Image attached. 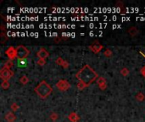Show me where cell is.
<instances>
[{
    "instance_id": "cell-26",
    "label": "cell",
    "mask_w": 145,
    "mask_h": 122,
    "mask_svg": "<svg viewBox=\"0 0 145 122\" xmlns=\"http://www.w3.org/2000/svg\"><path fill=\"white\" fill-rule=\"evenodd\" d=\"M140 71H141V74L143 75V76L145 77V65H144V66H143V68H142V69H141V70H140Z\"/></svg>"
},
{
    "instance_id": "cell-2",
    "label": "cell",
    "mask_w": 145,
    "mask_h": 122,
    "mask_svg": "<svg viewBox=\"0 0 145 122\" xmlns=\"http://www.w3.org/2000/svg\"><path fill=\"white\" fill-rule=\"evenodd\" d=\"M53 88L45 81H42L35 88V93L41 98H46L52 93Z\"/></svg>"
},
{
    "instance_id": "cell-22",
    "label": "cell",
    "mask_w": 145,
    "mask_h": 122,
    "mask_svg": "<svg viewBox=\"0 0 145 122\" xmlns=\"http://www.w3.org/2000/svg\"><path fill=\"white\" fill-rule=\"evenodd\" d=\"M37 64L40 66H43L46 64V61H45V59H39L38 62H37Z\"/></svg>"
},
{
    "instance_id": "cell-3",
    "label": "cell",
    "mask_w": 145,
    "mask_h": 122,
    "mask_svg": "<svg viewBox=\"0 0 145 122\" xmlns=\"http://www.w3.org/2000/svg\"><path fill=\"white\" fill-rule=\"evenodd\" d=\"M16 52H17V58L18 59H26L30 54V51L25 46L20 45L16 47Z\"/></svg>"
},
{
    "instance_id": "cell-5",
    "label": "cell",
    "mask_w": 145,
    "mask_h": 122,
    "mask_svg": "<svg viewBox=\"0 0 145 122\" xmlns=\"http://www.w3.org/2000/svg\"><path fill=\"white\" fill-rule=\"evenodd\" d=\"M70 87H71L70 84L66 80H59L56 84V87L58 88L59 91H62V92L67 91L68 89H70Z\"/></svg>"
},
{
    "instance_id": "cell-21",
    "label": "cell",
    "mask_w": 145,
    "mask_h": 122,
    "mask_svg": "<svg viewBox=\"0 0 145 122\" xmlns=\"http://www.w3.org/2000/svg\"><path fill=\"white\" fill-rule=\"evenodd\" d=\"M104 56H106V57H111L113 53H112V51H111L110 49H106L105 51H104Z\"/></svg>"
},
{
    "instance_id": "cell-13",
    "label": "cell",
    "mask_w": 145,
    "mask_h": 122,
    "mask_svg": "<svg viewBox=\"0 0 145 122\" xmlns=\"http://www.w3.org/2000/svg\"><path fill=\"white\" fill-rule=\"evenodd\" d=\"M27 64H28L27 59H18L17 61V64L20 68H25L27 65Z\"/></svg>"
},
{
    "instance_id": "cell-7",
    "label": "cell",
    "mask_w": 145,
    "mask_h": 122,
    "mask_svg": "<svg viewBox=\"0 0 145 122\" xmlns=\"http://www.w3.org/2000/svg\"><path fill=\"white\" fill-rule=\"evenodd\" d=\"M89 47H90V49L92 50L93 53H99L100 51L103 49L104 47H103V45H101V44H99V42H94Z\"/></svg>"
},
{
    "instance_id": "cell-8",
    "label": "cell",
    "mask_w": 145,
    "mask_h": 122,
    "mask_svg": "<svg viewBox=\"0 0 145 122\" xmlns=\"http://www.w3.org/2000/svg\"><path fill=\"white\" fill-rule=\"evenodd\" d=\"M97 83L99 85V87L101 90H105L107 87V83L106 80L104 77H99L97 79Z\"/></svg>"
},
{
    "instance_id": "cell-15",
    "label": "cell",
    "mask_w": 145,
    "mask_h": 122,
    "mask_svg": "<svg viewBox=\"0 0 145 122\" xmlns=\"http://www.w3.org/2000/svg\"><path fill=\"white\" fill-rule=\"evenodd\" d=\"M28 81H29V79L26 76H21V78H20V82H21V84H23V85L27 84Z\"/></svg>"
},
{
    "instance_id": "cell-6",
    "label": "cell",
    "mask_w": 145,
    "mask_h": 122,
    "mask_svg": "<svg viewBox=\"0 0 145 122\" xmlns=\"http://www.w3.org/2000/svg\"><path fill=\"white\" fill-rule=\"evenodd\" d=\"M5 53L7 57L9 59V60H14L16 57H17V52H16V48L14 47H9V48L5 51Z\"/></svg>"
},
{
    "instance_id": "cell-1",
    "label": "cell",
    "mask_w": 145,
    "mask_h": 122,
    "mask_svg": "<svg viewBox=\"0 0 145 122\" xmlns=\"http://www.w3.org/2000/svg\"><path fill=\"white\" fill-rule=\"evenodd\" d=\"M76 77L79 80V81H82L87 87L99 78V75L90 65L85 64L76 73Z\"/></svg>"
},
{
    "instance_id": "cell-25",
    "label": "cell",
    "mask_w": 145,
    "mask_h": 122,
    "mask_svg": "<svg viewBox=\"0 0 145 122\" xmlns=\"http://www.w3.org/2000/svg\"><path fill=\"white\" fill-rule=\"evenodd\" d=\"M6 39H7V36H5L4 35V32H2L1 33V41H2V43H4V42L6 41Z\"/></svg>"
},
{
    "instance_id": "cell-23",
    "label": "cell",
    "mask_w": 145,
    "mask_h": 122,
    "mask_svg": "<svg viewBox=\"0 0 145 122\" xmlns=\"http://www.w3.org/2000/svg\"><path fill=\"white\" fill-rule=\"evenodd\" d=\"M18 108H19V106H18V104L17 103H12L11 104V109L12 110H14V111H17L18 110Z\"/></svg>"
},
{
    "instance_id": "cell-20",
    "label": "cell",
    "mask_w": 145,
    "mask_h": 122,
    "mask_svg": "<svg viewBox=\"0 0 145 122\" xmlns=\"http://www.w3.org/2000/svg\"><path fill=\"white\" fill-rule=\"evenodd\" d=\"M86 87H87L86 84H84L82 81H79V82L77 83V88H78L79 90H83Z\"/></svg>"
},
{
    "instance_id": "cell-16",
    "label": "cell",
    "mask_w": 145,
    "mask_h": 122,
    "mask_svg": "<svg viewBox=\"0 0 145 122\" xmlns=\"http://www.w3.org/2000/svg\"><path fill=\"white\" fill-rule=\"evenodd\" d=\"M1 87L3 89H8L10 87V84H9L8 81H3V82L1 83Z\"/></svg>"
},
{
    "instance_id": "cell-17",
    "label": "cell",
    "mask_w": 145,
    "mask_h": 122,
    "mask_svg": "<svg viewBox=\"0 0 145 122\" xmlns=\"http://www.w3.org/2000/svg\"><path fill=\"white\" fill-rule=\"evenodd\" d=\"M136 99L138 100V101H143L145 99V96L143 93H138L137 95H136Z\"/></svg>"
},
{
    "instance_id": "cell-4",
    "label": "cell",
    "mask_w": 145,
    "mask_h": 122,
    "mask_svg": "<svg viewBox=\"0 0 145 122\" xmlns=\"http://www.w3.org/2000/svg\"><path fill=\"white\" fill-rule=\"evenodd\" d=\"M14 76V72L9 70V69H7V68H3L0 71V77L2 78L4 81H8L9 79H10V78Z\"/></svg>"
},
{
    "instance_id": "cell-9",
    "label": "cell",
    "mask_w": 145,
    "mask_h": 122,
    "mask_svg": "<svg viewBox=\"0 0 145 122\" xmlns=\"http://www.w3.org/2000/svg\"><path fill=\"white\" fill-rule=\"evenodd\" d=\"M37 55H38V57L39 58V59H45L46 58L49 57V52L48 51H46L44 48H41L38 52V53H37Z\"/></svg>"
},
{
    "instance_id": "cell-14",
    "label": "cell",
    "mask_w": 145,
    "mask_h": 122,
    "mask_svg": "<svg viewBox=\"0 0 145 122\" xmlns=\"http://www.w3.org/2000/svg\"><path fill=\"white\" fill-rule=\"evenodd\" d=\"M127 32H128V33L130 34V36H134L137 35V33H138V30H137L135 26H131V27H130L129 29H128Z\"/></svg>"
},
{
    "instance_id": "cell-11",
    "label": "cell",
    "mask_w": 145,
    "mask_h": 122,
    "mask_svg": "<svg viewBox=\"0 0 145 122\" xmlns=\"http://www.w3.org/2000/svg\"><path fill=\"white\" fill-rule=\"evenodd\" d=\"M69 120L71 121V122H78L80 120V117L78 116V114L75 112H72V113H70V115L68 116Z\"/></svg>"
},
{
    "instance_id": "cell-18",
    "label": "cell",
    "mask_w": 145,
    "mask_h": 122,
    "mask_svg": "<svg viewBox=\"0 0 145 122\" xmlns=\"http://www.w3.org/2000/svg\"><path fill=\"white\" fill-rule=\"evenodd\" d=\"M13 64H13L12 60H8V61H6V62L4 63V68H7V69L10 70V68H12Z\"/></svg>"
},
{
    "instance_id": "cell-19",
    "label": "cell",
    "mask_w": 145,
    "mask_h": 122,
    "mask_svg": "<svg viewBox=\"0 0 145 122\" xmlns=\"http://www.w3.org/2000/svg\"><path fill=\"white\" fill-rule=\"evenodd\" d=\"M120 74L122 75L123 76H128V74H129V70H128L127 68L125 67L120 70Z\"/></svg>"
},
{
    "instance_id": "cell-24",
    "label": "cell",
    "mask_w": 145,
    "mask_h": 122,
    "mask_svg": "<svg viewBox=\"0 0 145 122\" xmlns=\"http://www.w3.org/2000/svg\"><path fill=\"white\" fill-rule=\"evenodd\" d=\"M58 114H57L56 113H53L51 115H50V118H51L52 120H56L57 119H58Z\"/></svg>"
},
{
    "instance_id": "cell-12",
    "label": "cell",
    "mask_w": 145,
    "mask_h": 122,
    "mask_svg": "<svg viewBox=\"0 0 145 122\" xmlns=\"http://www.w3.org/2000/svg\"><path fill=\"white\" fill-rule=\"evenodd\" d=\"M55 62H56L57 64H59V65L63 66L64 68H67V67L69 66L68 62H67V61H65V60H64L63 59H61V58H58V59H56Z\"/></svg>"
},
{
    "instance_id": "cell-10",
    "label": "cell",
    "mask_w": 145,
    "mask_h": 122,
    "mask_svg": "<svg viewBox=\"0 0 145 122\" xmlns=\"http://www.w3.org/2000/svg\"><path fill=\"white\" fill-rule=\"evenodd\" d=\"M5 120L8 122H15L16 120V116L12 112H8L5 115Z\"/></svg>"
}]
</instances>
